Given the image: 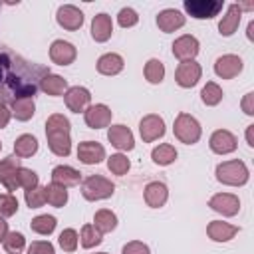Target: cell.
<instances>
[{"instance_id": "cell-36", "label": "cell", "mask_w": 254, "mask_h": 254, "mask_svg": "<svg viewBox=\"0 0 254 254\" xmlns=\"http://www.w3.org/2000/svg\"><path fill=\"white\" fill-rule=\"evenodd\" d=\"M222 95H224V93H222L220 85L214 83V81H206V85H204L202 91H200V99H202V103L208 105V107L218 105V103L222 101Z\"/></svg>"}, {"instance_id": "cell-51", "label": "cell", "mask_w": 254, "mask_h": 254, "mask_svg": "<svg viewBox=\"0 0 254 254\" xmlns=\"http://www.w3.org/2000/svg\"><path fill=\"white\" fill-rule=\"evenodd\" d=\"M95 254H107V252H95Z\"/></svg>"}, {"instance_id": "cell-39", "label": "cell", "mask_w": 254, "mask_h": 254, "mask_svg": "<svg viewBox=\"0 0 254 254\" xmlns=\"http://www.w3.org/2000/svg\"><path fill=\"white\" fill-rule=\"evenodd\" d=\"M2 244H4L6 252H10V254H20V252L24 250V246H26V238H24L22 232L12 230V232L6 234V238H4Z\"/></svg>"}, {"instance_id": "cell-25", "label": "cell", "mask_w": 254, "mask_h": 254, "mask_svg": "<svg viewBox=\"0 0 254 254\" xmlns=\"http://www.w3.org/2000/svg\"><path fill=\"white\" fill-rule=\"evenodd\" d=\"M79 181H81V173L69 165H58L52 169V183L64 185L67 189V187L79 185Z\"/></svg>"}, {"instance_id": "cell-21", "label": "cell", "mask_w": 254, "mask_h": 254, "mask_svg": "<svg viewBox=\"0 0 254 254\" xmlns=\"http://www.w3.org/2000/svg\"><path fill=\"white\" fill-rule=\"evenodd\" d=\"M185 22H187V18L183 16V12H179L175 8H167V10H161L157 14V26L165 34H171V32L183 28Z\"/></svg>"}, {"instance_id": "cell-41", "label": "cell", "mask_w": 254, "mask_h": 254, "mask_svg": "<svg viewBox=\"0 0 254 254\" xmlns=\"http://www.w3.org/2000/svg\"><path fill=\"white\" fill-rule=\"evenodd\" d=\"M18 212V198L12 192L0 194V218H10Z\"/></svg>"}, {"instance_id": "cell-10", "label": "cell", "mask_w": 254, "mask_h": 254, "mask_svg": "<svg viewBox=\"0 0 254 254\" xmlns=\"http://www.w3.org/2000/svg\"><path fill=\"white\" fill-rule=\"evenodd\" d=\"M111 109L105 105V103H95V105H89L85 111H83V121L89 129H103V127H109L111 125Z\"/></svg>"}, {"instance_id": "cell-15", "label": "cell", "mask_w": 254, "mask_h": 254, "mask_svg": "<svg viewBox=\"0 0 254 254\" xmlns=\"http://www.w3.org/2000/svg\"><path fill=\"white\" fill-rule=\"evenodd\" d=\"M198 50H200V44H198V40H196L194 36H190V34H185V36H181V38H177V40L173 42V56H175L177 60H181V62H190V60H194L196 54H198Z\"/></svg>"}, {"instance_id": "cell-8", "label": "cell", "mask_w": 254, "mask_h": 254, "mask_svg": "<svg viewBox=\"0 0 254 254\" xmlns=\"http://www.w3.org/2000/svg\"><path fill=\"white\" fill-rule=\"evenodd\" d=\"M200 75H202V67H200V64H196L194 60H190V62H181V64L177 65V69H175V81H177V85H181V87H185V89L194 87V85L198 83Z\"/></svg>"}, {"instance_id": "cell-37", "label": "cell", "mask_w": 254, "mask_h": 254, "mask_svg": "<svg viewBox=\"0 0 254 254\" xmlns=\"http://www.w3.org/2000/svg\"><path fill=\"white\" fill-rule=\"evenodd\" d=\"M107 169H109L113 175L123 177V175H127V171L131 169V163H129V159H127L123 153H115V155H111V157L107 159Z\"/></svg>"}, {"instance_id": "cell-50", "label": "cell", "mask_w": 254, "mask_h": 254, "mask_svg": "<svg viewBox=\"0 0 254 254\" xmlns=\"http://www.w3.org/2000/svg\"><path fill=\"white\" fill-rule=\"evenodd\" d=\"M248 40H254V22L248 24Z\"/></svg>"}, {"instance_id": "cell-46", "label": "cell", "mask_w": 254, "mask_h": 254, "mask_svg": "<svg viewBox=\"0 0 254 254\" xmlns=\"http://www.w3.org/2000/svg\"><path fill=\"white\" fill-rule=\"evenodd\" d=\"M242 111L246 115H254V91H248L242 99Z\"/></svg>"}, {"instance_id": "cell-34", "label": "cell", "mask_w": 254, "mask_h": 254, "mask_svg": "<svg viewBox=\"0 0 254 254\" xmlns=\"http://www.w3.org/2000/svg\"><path fill=\"white\" fill-rule=\"evenodd\" d=\"M101 240H103V234L93 226V224H83L81 226V232H79V244L83 246V248H95V246H99L101 244Z\"/></svg>"}, {"instance_id": "cell-35", "label": "cell", "mask_w": 254, "mask_h": 254, "mask_svg": "<svg viewBox=\"0 0 254 254\" xmlns=\"http://www.w3.org/2000/svg\"><path fill=\"white\" fill-rule=\"evenodd\" d=\"M143 73H145V79H147L149 83L157 85V83H161V81H163V77H165V65H163V62H161V60L151 58V60L145 64Z\"/></svg>"}, {"instance_id": "cell-19", "label": "cell", "mask_w": 254, "mask_h": 254, "mask_svg": "<svg viewBox=\"0 0 254 254\" xmlns=\"http://www.w3.org/2000/svg\"><path fill=\"white\" fill-rule=\"evenodd\" d=\"M77 159L83 165H97L105 159V147L97 141H83L77 145Z\"/></svg>"}, {"instance_id": "cell-7", "label": "cell", "mask_w": 254, "mask_h": 254, "mask_svg": "<svg viewBox=\"0 0 254 254\" xmlns=\"http://www.w3.org/2000/svg\"><path fill=\"white\" fill-rule=\"evenodd\" d=\"M165 121L157 113H149L139 121V135L145 143H153L165 135Z\"/></svg>"}, {"instance_id": "cell-16", "label": "cell", "mask_w": 254, "mask_h": 254, "mask_svg": "<svg viewBox=\"0 0 254 254\" xmlns=\"http://www.w3.org/2000/svg\"><path fill=\"white\" fill-rule=\"evenodd\" d=\"M77 58V50L73 44L65 40H54L50 46V60L58 65H69Z\"/></svg>"}, {"instance_id": "cell-14", "label": "cell", "mask_w": 254, "mask_h": 254, "mask_svg": "<svg viewBox=\"0 0 254 254\" xmlns=\"http://www.w3.org/2000/svg\"><path fill=\"white\" fill-rule=\"evenodd\" d=\"M22 165H20V157H16V155H10V157H4V159H0V183L6 187V190H16V189H20V185H18V177H16V173H18V169H20Z\"/></svg>"}, {"instance_id": "cell-9", "label": "cell", "mask_w": 254, "mask_h": 254, "mask_svg": "<svg viewBox=\"0 0 254 254\" xmlns=\"http://www.w3.org/2000/svg\"><path fill=\"white\" fill-rule=\"evenodd\" d=\"M208 206L222 216H236L240 210V198L232 192H216L210 196Z\"/></svg>"}, {"instance_id": "cell-29", "label": "cell", "mask_w": 254, "mask_h": 254, "mask_svg": "<svg viewBox=\"0 0 254 254\" xmlns=\"http://www.w3.org/2000/svg\"><path fill=\"white\" fill-rule=\"evenodd\" d=\"M38 151V139L30 133H24L20 137H16L14 141V155L20 157V159H26V157H32L36 155Z\"/></svg>"}, {"instance_id": "cell-52", "label": "cell", "mask_w": 254, "mask_h": 254, "mask_svg": "<svg viewBox=\"0 0 254 254\" xmlns=\"http://www.w3.org/2000/svg\"><path fill=\"white\" fill-rule=\"evenodd\" d=\"M0 151H2V143H0Z\"/></svg>"}, {"instance_id": "cell-1", "label": "cell", "mask_w": 254, "mask_h": 254, "mask_svg": "<svg viewBox=\"0 0 254 254\" xmlns=\"http://www.w3.org/2000/svg\"><path fill=\"white\" fill-rule=\"evenodd\" d=\"M50 73L46 65L34 64L12 50L0 52V101L12 103L14 99L32 97L40 89V79Z\"/></svg>"}, {"instance_id": "cell-3", "label": "cell", "mask_w": 254, "mask_h": 254, "mask_svg": "<svg viewBox=\"0 0 254 254\" xmlns=\"http://www.w3.org/2000/svg\"><path fill=\"white\" fill-rule=\"evenodd\" d=\"M214 175H216V181H218V183L228 185V187H242V185H246L248 179H250L248 167H246V163L240 161V159H232V161L218 163Z\"/></svg>"}, {"instance_id": "cell-31", "label": "cell", "mask_w": 254, "mask_h": 254, "mask_svg": "<svg viewBox=\"0 0 254 254\" xmlns=\"http://www.w3.org/2000/svg\"><path fill=\"white\" fill-rule=\"evenodd\" d=\"M93 226H95L101 234L111 232V230L117 228V214H115L113 210H109V208H99V210L95 212V216H93Z\"/></svg>"}, {"instance_id": "cell-38", "label": "cell", "mask_w": 254, "mask_h": 254, "mask_svg": "<svg viewBox=\"0 0 254 254\" xmlns=\"http://www.w3.org/2000/svg\"><path fill=\"white\" fill-rule=\"evenodd\" d=\"M58 242L62 246L64 252H75L77 250V242H79V234L73 228H64L58 236Z\"/></svg>"}, {"instance_id": "cell-4", "label": "cell", "mask_w": 254, "mask_h": 254, "mask_svg": "<svg viewBox=\"0 0 254 254\" xmlns=\"http://www.w3.org/2000/svg\"><path fill=\"white\" fill-rule=\"evenodd\" d=\"M173 133L175 137L185 143V145H194L200 135H202V127L198 123V119L190 113H185L181 111L177 117H175V123H173Z\"/></svg>"}, {"instance_id": "cell-32", "label": "cell", "mask_w": 254, "mask_h": 254, "mask_svg": "<svg viewBox=\"0 0 254 254\" xmlns=\"http://www.w3.org/2000/svg\"><path fill=\"white\" fill-rule=\"evenodd\" d=\"M46 189V202H50L52 206L56 208H62L65 206L67 202V189L64 185H58V183H50Z\"/></svg>"}, {"instance_id": "cell-17", "label": "cell", "mask_w": 254, "mask_h": 254, "mask_svg": "<svg viewBox=\"0 0 254 254\" xmlns=\"http://www.w3.org/2000/svg\"><path fill=\"white\" fill-rule=\"evenodd\" d=\"M107 139L119 151H131L135 147V137H133L131 129L127 125H123V123L111 125L109 131H107Z\"/></svg>"}, {"instance_id": "cell-24", "label": "cell", "mask_w": 254, "mask_h": 254, "mask_svg": "<svg viewBox=\"0 0 254 254\" xmlns=\"http://www.w3.org/2000/svg\"><path fill=\"white\" fill-rule=\"evenodd\" d=\"M111 34H113L111 16L105 14V12L93 16V20H91V38L101 44V42H107V40L111 38Z\"/></svg>"}, {"instance_id": "cell-20", "label": "cell", "mask_w": 254, "mask_h": 254, "mask_svg": "<svg viewBox=\"0 0 254 254\" xmlns=\"http://www.w3.org/2000/svg\"><path fill=\"white\" fill-rule=\"evenodd\" d=\"M143 198H145L147 206L161 208V206H165V202L169 198V189L161 181H151V183H147V187L143 190Z\"/></svg>"}, {"instance_id": "cell-5", "label": "cell", "mask_w": 254, "mask_h": 254, "mask_svg": "<svg viewBox=\"0 0 254 254\" xmlns=\"http://www.w3.org/2000/svg\"><path fill=\"white\" fill-rule=\"evenodd\" d=\"M113 192H115V185L101 175H89L81 183V194L85 200H91V202L105 200V198L113 196Z\"/></svg>"}, {"instance_id": "cell-22", "label": "cell", "mask_w": 254, "mask_h": 254, "mask_svg": "<svg viewBox=\"0 0 254 254\" xmlns=\"http://www.w3.org/2000/svg\"><path fill=\"white\" fill-rule=\"evenodd\" d=\"M206 234L212 242H228L238 234V226L230 222H222V220H212L206 226Z\"/></svg>"}, {"instance_id": "cell-12", "label": "cell", "mask_w": 254, "mask_h": 254, "mask_svg": "<svg viewBox=\"0 0 254 254\" xmlns=\"http://www.w3.org/2000/svg\"><path fill=\"white\" fill-rule=\"evenodd\" d=\"M242 67H244V62L236 54H224V56L216 58V62H214V73L222 79L236 77L242 71Z\"/></svg>"}, {"instance_id": "cell-33", "label": "cell", "mask_w": 254, "mask_h": 254, "mask_svg": "<svg viewBox=\"0 0 254 254\" xmlns=\"http://www.w3.org/2000/svg\"><path fill=\"white\" fill-rule=\"evenodd\" d=\"M56 224H58L56 216H52V214H38V216L32 218L30 228H32L36 234L48 236V234H52V232L56 230Z\"/></svg>"}, {"instance_id": "cell-49", "label": "cell", "mask_w": 254, "mask_h": 254, "mask_svg": "<svg viewBox=\"0 0 254 254\" xmlns=\"http://www.w3.org/2000/svg\"><path fill=\"white\" fill-rule=\"evenodd\" d=\"M246 141L250 147H254V125H248L246 127Z\"/></svg>"}, {"instance_id": "cell-48", "label": "cell", "mask_w": 254, "mask_h": 254, "mask_svg": "<svg viewBox=\"0 0 254 254\" xmlns=\"http://www.w3.org/2000/svg\"><path fill=\"white\" fill-rule=\"evenodd\" d=\"M8 232H10V230H8V222H6V218H0V242H4V238H6Z\"/></svg>"}, {"instance_id": "cell-13", "label": "cell", "mask_w": 254, "mask_h": 254, "mask_svg": "<svg viewBox=\"0 0 254 254\" xmlns=\"http://www.w3.org/2000/svg\"><path fill=\"white\" fill-rule=\"evenodd\" d=\"M210 151L216 153V155H228V153H234L236 147H238V139L234 133H230L228 129H216L212 135H210Z\"/></svg>"}, {"instance_id": "cell-43", "label": "cell", "mask_w": 254, "mask_h": 254, "mask_svg": "<svg viewBox=\"0 0 254 254\" xmlns=\"http://www.w3.org/2000/svg\"><path fill=\"white\" fill-rule=\"evenodd\" d=\"M139 22V16H137V12L133 10V8H121L119 10V14H117V24L121 26V28H131V26H135Z\"/></svg>"}, {"instance_id": "cell-40", "label": "cell", "mask_w": 254, "mask_h": 254, "mask_svg": "<svg viewBox=\"0 0 254 254\" xmlns=\"http://www.w3.org/2000/svg\"><path fill=\"white\" fill-rule=\"evenodd\" d=\"M24 200L30 208H40L46 204V189L44 187H34V189H28L24 190Z\"/></svg>"}, {"instance_id": "cell-30", "label": "cell", "mask_w": 254, "mask_h": 254, "mask_svg": "<svg viewBox=\"0 0 254 254\" xmlns=\"http://www.w3.org/2000/svg\"><path fill=\"white\" fill-rule=\"evenodd\" d=\"M177 149L171 145V143H161L159 147H155L151 151V159L155 165H161V167H167V165H173L177 161Z\"/></svg>"}, {"instance_id": "cell-44", "label": "cell", "mask_w": 254, "mask_h": 254, "mask_svg": "<svg viewBox=\"0 0 254 254\" xmlns=\"http://www.w3.org/2000/svg\"><path fill=\"white\" fill-rule=\"evenodd\" d=\"M28 254H56L54 244L48 240H36L28 246Z\"/></svg>"}, {"instance_id": "cell-23", "label": "cell", "mask_w": 254, "mask_h": 254, "mask_svg": "<svg viewBox=\"0 0 254 254\" xmlns=\"http://www.w3.org/2000/svg\"><path fill=\"white\" fill-rule=\"evenodd\" d=\"M240 18H242V8H240V4H230V6L226 8V14L222 16V20L218 22V32H220V36H224V38L232 36V34L236 32L238 24H240Z\"/></svg>"}, {"instance_id": "cell-45", "label": "cell", "mask_w": 254, "mask_h": 254, "mask_svg": "<svg viewBox=\"0 0 254 254\" xmlns=\"http://www.w3.org/2000/svg\"><path fill=\"white\" fill-rule=\"evenodd\" d=\"M121 254H151L149 246L141 240H131L121 248Z\"/></svg>"}, {"instance_id": "cell-47", "label": "cell", "mask_w": 254, "mask_h": 254, "mask_svg": "<svg viewBox=\"0 0 254 254\" xmlns=\"http://www.w3.org/2000/svg\"><path fill=\"white\" fill-rule=\"evenodd\" d=\"M10 117H12L10 107H8L6 103H2V101H0V129H4V127L10 123Z\"/></svg>"}, {"instance_id": "cell-26", "label": "cell", "mask_w": 254, "mask_h": 254, "mask_svg": "<svg viewBox=\"0 0 254 254\" xmlns=\"http://www.w3.org/2000/svg\"><path fill=\"white\" fill-rule=\"evenodd\" d=\"M123 65H125L123 58L115 52H107V54L99 56V60H97V71L101 75H117L123 71Z\"/></svg>"}, {"instance_id": "cell-6", "label": "cell", "mask_w": 254, "mask_h": 254, "mask_svg": "<svg viewBox=\"0 0 254 254\" xmlns=\"http://www.w3.org/2000/svg\"><path fill=\"white\" fill-rule=\"evenodd\" d=\"M185 12L196 20H210L222 10V0H185Z\"/></svg>"}, {"instance_id": "cell-27", "label": "cell", "mask_w": 254, "mask_h": 254, "mask_svg": "<svg viewBox=\"0 0 254 254\" xmlns=\"http://www.w3.org/2000/svg\"><path fill=\"white\" fill-rule=\"evenodd\" d=\"M40 89L46 93V95H52V97H58V95H64L67 91V81L58 75V73H46L42 79H40Z\"/></svg>"}, {"instance_id": "cell-2", "label": "cell", "mask_w": 254, "mask_h": 254, "mask_svg": "<svg viewBox=\"0 0 254 254\" xmlns=\"http://www.w3.org/2000/svg\"><path fill=\"white\" fill-rule=\"evenodd\" d=\"M71 123L64 113H54L46 119V139L48 147L58 157H67L71 153Z\"/></svg>"}, {"instance_id": "cell-11", "label": "cell", "mask_w": 254, "mask_h": 254, "mask_svg": "<svg viewBox=\"0 0 254 254\" xmlns=\"http://www.w3.org/2000/svg\"><path fill=\"white\" fill-rule=\"evenodd\" d=\"M64 101H65V105H67L69 111L83 113L91 105V93H89L87 87L73 85V87H67V91L64 93Z\"/></svg>"}, {"instance_id": "cell-42", "label": "cell", "mask_w": 254, "mask_h": 254, "mask_svg": "<svg viewBox=\"0 0 254 254\" xmlns=\"http://www.w3.org/2000/svg\"><path fill=\"white\" fill-rule=\"evenodd\" d=\"M16 177H18V185H20L24 190L34 189V187H38V185H40L36 171L28 169V167H20V169H18V173H16Z\"/></svg>"}, {"instance_id": "cell-18", "label": "cell", "mask_w": 254, "mask_h": 254, "mask_svg": "<svg viewBox=\"0 0 254 254\" xmlns=\"http://www.w3.org/2000/svg\"><path fill=\"white\" fill-rule=\"evenodd\" d=\"M56 20L65 30H79L81 24H83V12L73 4H64V6L58 8Z\"/></svg>"}, {"instance_id": "cell-28", "label": "cell", "mask_w": 254, "mask_h": 254, "mask_svg": "<svg viewBox=\"0 0 254 254\" xmlns=\"http://www.w3.org/2000/svg\"><path fill=\"white\" fill-rule=\"evenodd\" d=\"M10 113L14 119L18 121H30L36 113V103L32 97H22V99H14L10 103Z\"/></svg>"}]
</instances>
